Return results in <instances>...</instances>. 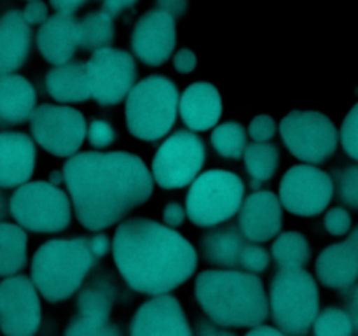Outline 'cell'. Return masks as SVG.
Instances as JSON below:
<instances>
[{
	"instance_id": "1",
	"label": "cell",
	"mask_w": 358,
	"mask_h": 336,
	"mask_svg": "<svg viewBox=\"0 0 358 336\" xmlns=\"http://www.w3.org/2000/svg\"><path fill=\"white\" fill-rule=\"evenodd\" d=\"M77 220L90 231L117 224L154 191V178L142 158L131 153H80L63 164Z\"/></svg>"
},
{
	"instance_id": "2",
	"label": "cell",
	"mask_w": 358,
	"mask_h": 336,
	"mask_svg": "<svg viewBox=\"0 0 358 336\" xmlns=\"http://www.w3.org/2000/svg\"><path fill=\"white\" fill-rule=\"evenodd\" d=\"M112 258L124 282L149 296L170 294L198 268V252L173 227L133 217L119 224L112 238Z\"/></svg>"
},
{
	"instance_id": "3",
	"label": "cell",
	"mask_w": 358,
	"mask_h": 336,
	"mask_svg": "<svg viewBox=\"0 0 358 336\" xmlns=\"http://www.w3.org/2000/svg\"><path fill=\"white\" fill-rule=\"evenodd\" d=\"M194 296L206 317L222 328H255L269 315L264 284L245 270H205L196 276Z\"/></svg>"
},
{
	"instance_id": "4",
	"label": "cell",
	"mask_w": 358,
	"mask_h": 336,
	"mask_svg": "<svg viewBox=\"0 0 358 336\" xmlns=\"http://www.w3.org/2000/svg\"><path fill=\"white\" fill-rule=\"evenodd\" d=\"M96 259L90 237L55 238L34 254L30 279L49 303H59L83 287Z\"/></svg>"
},
{
	"instance_id": "5",
	"label": "cell",
	"mask_w": 358,
	"mask_h": 336,
	"mask_svg": "<svg viewBox=\"0 0 358 336\" xmlns=\"http://www.w3.org/2000/svg\"><path fill=\"white\" fill-rule=\"evenodd\" d=\"M268 301L273 321L287 336H308L320 312L317 280L304 268H280L271 279Z\"/></svg>"
},
{
	"instance_id": "6",
	"label": "cell",
	"mask_w": 358,
	"mask_h": 336,
	"mask_svg": "<svg viewBox=\"0 0 358 336\" xmlns=\"http://www.w3.org/2000/svg\"><path fill=\"white\" fill-rule=\"evenodd\" d=\"M178 90L164 76H149L136 83L126 100V126L145 142L159 140L173 128L178 114Z\"/></svg>"
},
{
	"instance_id": "7",
	"label": "cell",
	"mask_w": 358,
	"mask_h": 336,
	"mask_svg": "<svg viewBox=\"0 0 358 336\" xmlns=\"http://www.w3.org/2000/svg\"><path fill=\"white\" fill-rule=\"evenodd\" d=\"M243 196L245 184L240 175L227 170H206L191 182L185 212L196 226L212 227L236 216Z\"/></svg>"
},
{
	"instance_id": "8",
	"label": "cell",
	"mask_w": 358,
	"mask_h": 336,
	"mask_svg": "<svg viewBox=\"0 0 358 336\" xmlns=\"http://www.w3.org/2000/svg\"><path fill=\"white\" fill-rule=\"evenodd\" d=\"M10 216L23 230L58 233L72 220L70 196L51 182L37 181L17 186L9 202Z\"/></svg>"
},
{
	"instance_id": "9",
	"label": "cell",
	"mask_w": 358,
	"mask_h": 336,
	"mask_svg": "<svg viewBox=\"0 0 358 336\" xmlns=\"http://www.w3.org/2000/svg\"><path fill=\"white\" fill-rule=\"evenodd\" d=\"M278 130L290 154L304 163H325L338 149V128L334 121L320 111L289 112L280 121Z\"/></svg>"
},
{
	"instance_id": "10",
	"label": "cell",
	"mask_w": 358,
	"mask_h": 336,
	"mask_svg": "<svg viewBox=\"0 0 358 336\" xmlns=\"http://www.w3.org/2000/svg\"><path fill=\"white\" fill-rule=\"evenodd\" d=\"M205 160V144L198 135L191 132H175L157 149L150 174L161 188L180 189L198 177Z\"/></svg>"
},
{
	"instance_id": "11",
	"label": "cell",
	"mask_w": 358,
	"mask_h": 336,
	"mask_svg": "<svg viewBox=\"0 0 358 336\" xmlns=\"http://www.w3.org/2000/svg\"><path fill=\"white\" fill-rule=\"evenodd\" d=\"M30 130L42 149L55 156L70 158L83 147L87 125L77 108L42 104L31 112Z\"/></svg>"
},
{
	"instance_id": "12",
	"label": "cell",
	"mask_w": 358,
	"mask_h": 336,
	"mask_svg": "<svg viewBox=\"0 0 358 336\" xmlns=\"http://www.w3.org/2000/svg\"><path fill=\"white\" fill-rule=\"evenodd\" d=\"M91 84V98L100 105L121 104L136 84L135 58L129 52L115 48H101L93 51L86 62Z\"/></svg>"
},
{
	"instance_id": "13",
	"label": "cell",
	"mask_w": 358,
	"mask_h": 336,
	"mask_svg": "<svg viewBox=\"0 0 358 336\" xmlns=\"http://www.w3.org/2000/svg\"><path fill=\"white\" fill-rule=\"evenodd\" d=\"M280 203L294 216H318L334 198V181L310 163L289 168L280 182Z\"/></svg>"
},
{
	"instance_id": "14",
	"label": "cell",
	"mask_w": 358,
	"mask_h": 336,
	"mask_svg": "<svg viewBox=\"0 0 358 336\" xmlns=\"http://www.w3.org/2000/svg\"><path fill=\"white\" fill-rule=\"evenodd\" d=\"M42 322L38 290L30 276L10 275L0 282V331L3 336H35Z\"/></svg>"
},
{
	"instance_id": "15",
	"label": "cell",
	"mask_w": 358,
	"mask_h": 336,
	"mask_svg": "<svg viewBox=\"0 0 358 336\" xmlns=\"http://www.w3.org/2000/svg\"><path fill=\"white\" fill-rule=\"evenodd\" d=\"M177 44L175 18L166 10H147L131 31V49L136 58L150 66H161L173 56Z\"/></svg>"
},
{
	"instance_id": "16",
	"label": "cell",
	"mask_w": 358,
	"mask_h": 336,
	"mask_svg": "<svg viewBox=\"0 0 358 336\" xmlns=\"http://www.w3.org/2000/svg\"><path fill=\"white\" fill-rule=\"evenodd\" d=\"M129 336H194V331L180 301L171 294H161L140 304L131 318Z\"/></svg>"
},
{
	"instance_id": "17",
	"label": "cell",
	"mask_w": 358,
	"mask_h": 336,
	"mask_svg": "<svg viewBox=\"0 0 358 336\" xmlns=\"http://www.w3.org/2000/svg\"><path fill=\"white\" fill-rule=\"evenodd\" d=\"M241 233L250 241H268L282 231L283 206L280 198L271 191H255L243 198L240 206Z\"/></svg>"
},
{
	"instance_id": "18",
	"label": "cell",
	"mask_w": 358,
	"mask_h": 336,
	"mask_svg": "<svg viewBox=\"0 0 358 336\" xmlns=\"http://www.w3.org/2000/svg\"><path fill=\"white\" fill-rule=\"evenodd\" d=\"M37 48L52 65L70 62L79 49V21L73 14H52L37 31Z\"/></svg>"
},
{
	"instance_id": "19",
	"label": "cell",
	"mask_w": 358,
	"mask_h": 336,
	"mask_svg": "<svg viewBox=\"0 0 358 336\" xmlns=\"http://www.w3.org/2000/svg\"><path fill=\"white\" fill-rule=\"evenodd\" d=\"M35 172V144L20 132L0 133V188H17Z\"/></svg>"
},
{
	"instance_id": "20",
	"label": "cell",
	"mask_w": 358,
	"mask_h": 336,
	"mask_svg": "<svg viewBox=\"0 0 358 336\" xmlns=\"http://www.w3.org/2000/svg\"><path fill=\"white\" fill-rule=\"evenodd\" d=\"M178 114L192 132L212 130L222 115V97L212 83H194L178 98Z\"/></svg>"
},
{
	"instance_id": "21",
	"label": "cell",
	"mask_w": 358,
	"mask_h": 336,
	"mask_svg": "<svg viewBox=\"0 0 358 336\" xmlns=\"http://www.w3.org/2000/svg\"><path fill=\"white\" fill-rule=\"evenodd\" d=\"M31 51V28L21 10L0 16V77L14 74L27 63Z\"/></svg>"
},
{
	"instance_id": "22",
	"label": "cell",
	"mask_w": 358,
	"mask_h": 336,
	"mask_svg": "<svg viewBox=\"0 0 358 336\" xmlns=\"http://www.w3.org/2000/svg\"><path fill=\"white\" fill-rule=\"evenodd\" d=\"M248 240L234 224H217L199 238V251L210 266L240 270L241 252Z\"/></svg>"
},
{
	"instance_id": "23",
	"label": "cell",
	"mask_w": 358,
	"mask_h": 336,
	"mask_svg": "<svg viewBox=\"0 0 358 336\" xmlns=\"http://www.w3.org/2000/svg\"><path fill=\"white\" fill-rule=\"evenodd\" d=\"M317 276L329 289H345L358 280V252L348 241H338L318 254Z\"/></svg>"
},
{
	"instance_id": "24",
	"label": "cell",
	"mask_w": 358,
	"mask_h": 336,
	"mask_svg": "<svg viewBox=\"0 0 358 336\" xmlns=\"http://www.w3.org/2000/svg\"><path fill=\"white\" fill-rule=\"evenodd\" d=\"M37 107V93L30 80L17 74L0 77V128L28 121Z\"/></svg>"
},
{
	"instance_id": "25",
	"label": "cell",
	"mask_w": 358,
	"mask_h": 336,
	"mask_svg": "<svg viewBox=\"0 0 358 336\" xmlns=\"http://www.w3.org/2000/svg\"><path fill=\"white\" fill-rule=\"evenodd\" d=\"M48 93L62 104H80L91 98V84L84 62L55 65L45 74Z\"/></svg>"
},
{
	"instance_id": "26",
	"label": "cell",
	"mask_w": 358,
	"mask_h": 336,
	"mask_svg": "<svg viewBox=\"0 0 358 336\" xmlns=\"http://www.w3.org/2000/svg\"><path fill=\"white\" fill-rule=\"evenodd\" d=\"M115 290L110 279L93 276L87 284H83L77 296V315L94 321H108L114 307Z\"/></svg>"
},
{
	"instance_id": "27",
	"label": "cell",
	"mask_w": 358,
	"mask_h": 336,
	"mask_svg": "<svg viewBox=\"0 0 358 336\" xmlns=\"http://www.w3.org/2000/svg\"><path fill=\"white\" fill-rule=\"evenodd\" d=\"M28 237L20 224L0 220V276L17 275L28 261Z\"/></svg>"
},
{
	"instance_id": "28",
	"label": "cell",
	"mask_w": 358,
	"mask_h": 336,
	"mask_svg": "<svg viewBox=\"0 0 358 336\" xmlns=\"http://www.w3.org/2000/svg\"><path fill=\"white\" fill-rule=\"evenodd\" d=\"M115 38L114 16L105 9L87 13L79 21V48L86 51L108 48Z\"/></svg>"
},
{
	"instance_id": "29",
	"label": "cell",
	"mask_w": 358,
	"mask_h": 336,
	"mask_svg": "<svg viewBox=\"0 0 358 336\" xmlns=\"http://www.w3.org/2000/svg\"><path fill=\"white\" fill-rule=\"evenodd\" d=\"M271 254L282 270L304 268L311 259V247L303 233L285 231L276 234L271 245Z\"/></svg>"
},
{
	"instance_id": "30",
	"label": "cell",
	"mask_w": 358,
	"mask_h": 336,
	"mask_svg": "<svg viewBox=\"0 0 358 336\" xmlns=\"http://www.w3.org/2000/svg\"><path fill=\"white\" fill-rule=\"evenodd\" d=\"M245 168L248 175L257 182L273 178L280 164V149L271 142L247 144L243 153Z\"/></svg>"
},
{
	"instance_id": "31",
	"label": "cell",
	"mask_w": 358,
	"mask_h": 336,
	"mask_svg": "<svg viewBox=\"0 0 358 336\" xmlns=\"http://www.w3.org/2000/svg\"><path fill=\"white\" fill-rule=\"evenodd\" d=\"M213 149L227 160H240L243 158L247 147V130L240 122L227 121L215 126L210 136Z\"/></svg>"
},
{
	"instance_id": "32",
	"label": "cell",
	"mask_w": 358,
	"mask_h": 336,
	"mask_svg": "<svg viewBox=\"0 0 358 336\" xmlns=\"http://www.w3.org/2000/svg\"><path fill=\"white\" fill-rule=\"evenodd\" d=\"M315 336H355V328L343 308L329 307L325 310L318 312L317 318L313 322Z\"/></svg>"
},
{
	"instance_id": "33",
	"label": "cell",
	"mask_w": 358,
	"mask_h": 336,
	"mask_svg": "<svg viewBox=\"0 0 358 336\" xmlns=\"http://www.w3.org/2000/svg\"><path fill=\"white\" fill-rule=\"evenodd\" d=\"M63 336H122L117 324L110 321H94L76 315L66 326Z\"/></svg>"
},
{
	"instance_id": "34",
	"label": "cell",
	"mask_w": 358,
	"mask_h": 336,
	"mask_svg": "<svg viewBox=\"0 0 358 336\" xmlns=\"http://www.w3.org/2000/svg\"><path fill=\"white\" fill-rule=\"evenodd\" d=\"M338 196L346 206L358 210V164H350L339 174Z\"/></svg>"
},
{
	"instance_id": "35",
	"label": "cell",
	"mask_w": 358,
	"mask_h": 336,
	"mask_svg": "<svg viewBox=\"0 0 358 336\" xmlns=\"http://www.w3.org/2000/svg\"><path fill=\"white\" fill-rule=\"evenodd\" d=\"M339 140H341L345 153L352 160L358 161V102L350 108L346 118L343 119Z\"/></svg>"
},
{
	"instance_id": "36",
	"label": "cell",
	"mask_w": 358,
	"mask_h": 336,
	"mask_svg": "<svg viewBox=\"0 0 358 336\" xmlns=\"http://www.w3.org/2000/svg\"><path fill=\"white\" fill-rule=\"evenodd\" d=\"M269 266V254L264 247L257 244V241H250L245 245L243 252H241L240 259V270L250 273H261L266 272Z\"/></svg>"
},
{
	"instance_id": "37",
	"label": "cell",
	"mask_w": 358,
	"mask_h": 336,
	"mask_svg": "<svg viewBox=\"0 0 358 336\" xmlns=\"http://www.w3.org/2000/svg\"><path fill=\"white\" fill-rule=\"evenodd\" d=\"M324 226L332 237H345L352 230V216L343 206H334L324 217Z\"/></svg>"
},
{
	"instance_id": "38",
	"label": "cell",
	"mask_w": 358,
	"mask_h": 336,
	"mask_svg": "<svg viewBox=\"0 0 358 336\" xmlns=\"http://www.w3.org/2000/svg\"><path fill=\"white\" fill-rule=\"evenodd\" d=\"M276 132H278V125L269 114L255 115L248 126V135L254 142H269L275 139Z\"/></svg>"
},
{
	"instance_id": "39",
	"label": "cell",
	"mask_w": 358,
	"mask_h": 336,
	"mask_svg": "<svg viewBox=\"0 0 358 336\" xmlns=\"http://www.w3.org/2000/svg\"><path fill=\"white\" fill-rule=\"evenodd\" d=\"M86 136H90L91 146L103 149V147H108L115 140V130L112 128L110 122L94 119L90 125V128H87Z\"/></svg>"
},
{
	"instance_id": "40",
	"label": "cell",
	"mask_w": 358,
	"mask_h": 336,
	"mask_svg": "<svg viewBox=\"0 0 358 336\" xmlns=\"http://www.w3.org/2000/svg\"><path fill=\"white\" fill-rule=\"evenodd\" d=\"M21 14H23L24 21L31 27V24L44 23L49 18V9L45 6V2H42V0H30L24 6V9L21 10Z\"/></svg>"
},
{
	"instance_id": "41",
	"label": "cell",
	"mask_w": 358,
	"mask_h": 336,
	"mask_svg": "<svg viewBox=\"0 0 358 336\" xmlns=\"http://www.w3.org/2000/svg\"><path fill=\"white\" fill-rule=\"evenodd\" d=\"M343 301H345L343 310L350 315L353 328H355V332L358 335V280L350 287L343 289Z\"/></svg>"
},
{
	"instance_id": "42",
	"label": "cell",
	"mask_w": 358,
	"mask_h": 336,
	"mask_svg": "<svg viewBox=\"0 0 358 336\" xmlns=\"http://www.w3.org/2000/svg\"><path fill=\"white\" fill-rule=\"evenodd\" d=\"M173 65L178 74H191L194 72L196 65H198V56H196V52L192 49L182 48L175 52Z\"/></svg>"
},
{
	"instance_id": "43",
	"label": "cell",
	"mask_w": 358,
	"mask_h": 336,
	"mask_svg": "<svg viewBox=\"0 0 358 336\" xmlns=\"http://www.w3.org/2000/svg\"><path fill=\"white\" fill-rule=\"evenodd\" d=\"M194 336H236V335L231 331H227V329L222 328V326L212 322L208 317L206 318L199 317V318H196Z\"/></svg>"
},
{
	"instance_id": "44",
	"label": "cell",
	"mask_w": 358,
	"mask_h": 336,
	"mask_svg": "<svg viewBox=\"0 0 358 336\" xmlns=\"http://www.w3.org/2000/svg\"><path fill=\"white\" fill-rule=\"evenodd\" d=\"M185 219V209L182 206L180 202H170L163 209V220L166 226L177 227L184 223Z\"/></svg>"
},
{
	"instance_id": "45",
	"label": "cell",
	"mask_w": 358,
	"mask_h": 336,
	"mask_svg": "<svg viewBox=\"0 0 358 336\" xmlns=\"http://www.w3.org/2000/svg\"><path fill=\"white\" fill-rule=\"evenodd\" d=\"M157 4V9L161 10H166L168 14L177 20V18H182L187 10L189 6V0H156Z\"/></svg>"
},
{
	"instance_id": "46",
	"label": "cell",
	"mask_w": 358,
	"mask_h": 336,
	"mask_svg": "<svg viewBox=\"0 0 358 336\" xmlns=\"http://www.w3.org/2000/svg\"><path fill=\"white\" fill-rule=\"evenodd\" d=\"M52 9L63 14H73L87 2V0H49Z\"/></svg>"
},
{
	"instance_id": "47",
	"label": "cell",
	"mask_w": 358,
	"mask_h": 336,
	"mask_svg": "<svg viewBox=\"0 0 358 336\" xmlns=\"http://www.w3.org/2000/svg\"><path fill=\"white\" fill-rule=\"evenodd\" d=\"M90 244H91V247H93V252L96 258H103V255L108 252V248H110L108 237L103 233H98V234H94V237H90Z\"/></svg>"
},
{
	"instance_id": "48",
	"label": "cell",
	"mask_w": 358,
	"mask_h": 336,
	"mask_svg": "<svg viewBox=\"0 0 358 336\" xmlns=\"http://www.w3.org/2000/svg\"><path fill=\"white\" fill-rule=\"evenodd\" d=\"M101 2H103V9L107 10V13H110L112 16H115V14L122 13V10L135 6L138 0H101Z\"/></svg>"
},
{
	"instance_id": "49",
	"label": "cell",
	"mask_w": 358,
	"mask_h": 336,
	"mask_svg": "<svg viewBox=\"0 0 358 336\" xmlns=\"http://www.w3.org/2000/svg\"><path fill=\"white\" fill-rule=\"evenodd\" d=\"M245 336H287V335L280 331V329L273 328V326L259 324L255 326V328H252Z\"/></svg>"
},
{
	"instance_id": "50",
	"label": "cell",
	"mask_w": 358,
	"mask_h": 336,
	"mask_svg": "<svg viewBox=\"0 0 358 336\" xmlns=\"http://www.w3.org/2000/svg\"><path fill=\"white\" fill-rule=\"evenodd\" d=\"M346 241H348V244L352 245V247L355 248V251L358 252V224H357L355 227H353V230H350L348 238H346Z\"/></svg>"
},
{
	"instance_id": "51",
	"label": "cell",
	"mask_w": 358,
	"mask_h": 336,
	"mask_svg": "<svg viewBox=\"0 0 358 336\" xmlns=\"http://www.w3.org/2000/svg\"><path fill=\"white\" fill-rule=\"evenodd\" d=\"M6 214H7V203H6V198H3V195L0 192V220L6 217Z\"/></svg>"
}]
</instances>
